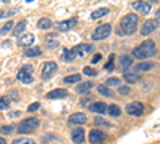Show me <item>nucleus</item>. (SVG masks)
<instances>
[{
  "label": "nucleus",
  "instance_id": "obj_1",
  "mask_svg": "<svg viewBox=\"0 0 160 144\" xmlns=\"http://www.w3.org/2000/svg\"><path fill=\"white\" fill-rule=\"evenodd\" d=\"M157 55V47L154 43V40H144L139 47H136L133 50V56L136 59H148V58H152Z\"/></svg>",
  "mask_w": 160,
  "mask_h": 144
},
{
  "label": "nucleus",
  "instance_id": "obj_2",
  "mask_svg": "<svg viewBox=\"0 0 160 144\" xmlns=\"http://www.w3.org/2000/svg\"><path fill=\"white\" fill-rule=\"evenodd\" d=\"M138 27V15L131 13V15H125L120 19V29L117 31L118 35H131L135 34Z\"/></svg>",
  "mask_w": 160,
  "mask_h": 144
},
{
  "label": "nucleus",
  "instance_id": "obj_3",
  "mask_svg": "<svg viewBox=\"0 0 160 144\" xmlns=\"http://www.w3.org/2000/svg\"><path fill=\"white\" fill-rule=\"evenodd\" d=\"M38 123H40L38 117H29V119H24V120L19 123V127H18L16 132H18L19 135H29V133H32L34 130L38 127Z\"/></svg>",
  "mask_w": 160,
  "mask_h": 144
},
{
  "label": "nucleus",
  "instance_id": "obj_4",
  "mask_svg": "<svg viewBox=\"0 0 160 144\" xmlns=\"http://www.w3.org/2000/svg\"><path fill=\"white\" fill-rule=\"evenodd\" d=\"M32 74H34V66H31V64H26V66H22V67L18 71V80L28 85V83H31V82L34 80Z\"/></svg>",
  "mask_w": 160,
  "mask_h": 144
},
{
  "label": "nucleus",
  "instance_id": "obj_5",
  "mask_svg": "<svg viewBox=\"0 0 160 144\" xmlns=\"http://www.w3.org/2000/svg\"><path fill=\"white\" fill-rule=\"evenodd\" d=\"M111 32H112V26L111 24H101V26L96 27V31L93 32L91 38H93V40H102V38L109 37Z\"/></svg>",
  "mask_w": 160,
  "mask_h": 144
},
{
  "label": "nucleus",
  "instance_id": "obj_6",
  "mask_svg": "<svg viewBox=\"0 0 160 144\" xmlns=\"http://www.w3.org/2000/svg\"><path fill=\"white\" fill-rule=\"evenodd\" d=\"M127 112L133 117H139L144 112V104L139 102V101H133V102L127 104Z\"/></svg>",
  "mask_w": 160,
  "mask_h": 144
},
{
  "label": "nucleus",
  "instance_id": "obj_7",
  "mask_svg": "<svg viewBox=\"0 0 160 144\" xmlns=\"http://www.w3.org/2000/svg\"><path fill=\"white\" fill-rule=\"evenodd\" d=\"M106 138H108V135L104 132H101V130H98V128L91 130L90 135H88V139H90L91 144H102L106 141Z\"/></svg>",
  "mask_w": 160,
  "mask_h": 144
},
{
  "label": "nucleus",
  "instance_id": "obj_8",
  "mask_svg": "<svg viewBox=\"0 0 160 144\" xmlns=\"http://www.w3.org/2000/svg\"><path fill=\"white\" fill-rule=\"evenodd\" d=\"M56 71H58V64H56L55 61L45 62V64H43V69H42V78H43V80H48V78L55 74Z\"/></svg>",
  "mask_w": 160,
  "mask_h": 144
},
{
  "label": "nucleus",
  "instance_id": "obj_9",
  "mask_svg": "<svg viewBox=\"0 0 160 144\" xmlns=\"http://www.w3.org/2000/svg\"><path fill=\"white\" fill-rule=\"evenodd\" d=\"M158 27V21L157 19H148L144 24H142V27H141V35H149V34H152L155 29Z\"/></svg>",
  "mask_w": 160,
  "mask_h": 144
},
{
  "label": "nucleus",
  "instance_id": "obj_10",
  "mask_svg": "<svg viewBox=\"0 0 160 144\" xmlns=\"http://www.w3.org/2000/svg\"><path fill=\"white\" fill-rule=\"evenodd\" d=\"M75 51V55L77 56H85L87 53H91L93 50H95V47H93L91 43H78L72 48Z\"/></svg>",
  "mask_w": 160,
  "mask_h": 144
},
{
  "label": "nucleus",
  "instance_id": "obj_11",
  "mask_svg": "<svg viewBox=\"0 0 160 144\" xmlns=\"http://www.w3.org/2000/svg\"><path fill=\"white\" fill-rule=\"evenodd\" d=\"M88 109L95 114H104V112H108V104L102 101H95V102L88 104Z\"/></svg>",
  "mask_w": 160,
  "mask_h": 144
},
{
  "label": "nucleus",
  "instance_id": "obj_12",
  "mask_svg": "<svg viewBox=\"0 0 160 144\" xmlns=\"http://www.w3.org/2000/svg\"><path fill=\"white\" fill-rule=\"evenodd\" d=\"M131 7L135 11H138L139 15H148L151 11V3H148V2H133Z\"/></svg>",
  "mask_w": 160,
  "mask_h": 144
},
{
  "label": "nucleus",
  "instance_id": "obj_13",
  "mask_svg": "<svg viewBox=\"0 0 160 144\" xmlns=\"http://www.w3.org/2000/svg\"><path fill=\"white\" fill-rule=\"evenodd\" d=\"M77 24V18H71V19H66V21H61L56 24V29L59 32H66V31H69L71 27H74V26Z\"/></svg>",
  "mask_w": 160,
  "mask_h": 144
},
{
  "label": "nucleus",
  "instance_id": "obj_14",
  "mask_svg": "<svg viewBox=\"0 0 160 144\" xmlns=\"http://www.w3.org/2000/svg\"><path fill=\"white\" fill-rule=\"evenodd\" d=\"M71 136H72V141H74L75 144H82V142L85 141V130L80 128V127H77V128L72 130Z\"/></svg>",
  "mask_w": 160,
  "mask_h": 144
},
{
  "label": "nucleus",
  "instance_id": "obj_15",
  "mask_svg": "<svg viewBox=\"0 0 160 144\" xmlns=\"http://www.w3.org/2000/svg\"><path fill=\"white\" fill-rule=\"evenodd\" d=\"M87 122V115L83 112H75L69 117V125H82Z\"/></svg>",
  "mask_w": 160,
  "mask_h": 144
},
{
  "label": "nucleus",
  "instance_id": "obj_16",
  "mask_svg": "<svg viewBox=\"0 0 160 144\" xmlns=\"http://www.w3.org/2000/svg\"><path fill=\"white\" fill-rule=\"evenodd\" d=\"M58 45H59L58 34H48V35H45V47L47 48H56Z\"/></svg>",
  "mask_w": 160,
  "mask_h": 144
},
{
  "label": "nucleus",
  "instance_id": "obj_17",
  "mask_svg": "<svg viewBox=\"0 0 160 144\" xmlns=\"http://www.w3.org/2000/svg\"><path fill=\"white\" fill-rule=\"evenodd\" d=\"M34 40H35L34 34H24V35L19 37L18 45H19V47H31V45L34 43Z\"/></svg>",
  "mask_w": 160,
  "mask_h": 144
},
{
  "label": "nucleus",
  "instance_id": "obj_18",
  "mask_svg": "<svg viewBox=\"0 0 160 144\" xmlns=\"http://www.w3.org/2000/svg\"><path fill=\"white\" fill-rule=\"evenodd\" d=\"M66 96H68V91L62 90V88H56V90L50 91V93L47 95L48 99H62V98H66Z\"/></svg>",
  "mask_w": 160,
  "mask_h": 144
},
{
  "label": "nucleus",
  "instance_id": "obj_19",
  "mask_svg": "<svg viewBox=\"0 0 160 144\" xmlns=\"http://www.w3.org/2000/svg\"><path fill=\"white\" fill-rule=\"evenodd\" d=\"M154 66H155V64L152 61H141L139 64H136V66H135V69L138 72H146V71H151Z\"/></svg>",
  "mask_w": 160,
  "mask_h": 144
},
{
  "label": "nucleus",
  "instance_id": "obj_20",
  "mask_svg": "<svg viewBox=\"0 0 160 144\" xmlns=\"http://www.w3.org/2000/svg\"><path fill=\"white\" fill-rule=\"evenodd\" d=\"M91 88H93V82H83V83H78L75 87V91L80 93V95H85V93H88Z\"/></svg>",
  "mask_w": 160,
  "mask_h": 144
},
{
  "label": "nucleus",
  "instance_id": "obj_21",
  "mask_svg": "<svg viewBox=\"0 0 160 144\" xmlns=\"http://www.w3.org/2000/svg\"><path fill=\"white\" fill-rule=\"evenodd\" d=\"M120 66H122L123 72H128V69L133 66V58H131V56H128V55L122 56V58H120Z\"/></svg>",
  "mask_w": 160,
  "mask_h": 144
},
{
  "label": "nucleus",
  "instance_id": "obj_22",
  "mask_svg": "<svg viewBox=\"0 0 160 144\" xmlns=\"http://www.w3.org/2000/svg\"><path fill=\"white\" fill-rule=\"evenodd\" d=\"M123 78L128 83H136V82H139L141 77H139L138 72H123Z\"/></svg>",
  "mask_w": 160,
  "mask_h": 144
},
{
  "label": "nucleus",
  "instance_id": "obj_23",
  "mask_svg": "<svg viewBox=\"0 0 160 144\" xmlns=\"http://www.w3.org/2000/svg\"><path fill=\"white\" fill-rule=\"evenodd\" d=\"M106 15H109V8L102 7V8H98V10H95L91 13V19H99V18H102Z\"/></svg>",
  "mask_w": 160,
  "mask_h": 144
},
{
  "label": "nucleus",
  "instance_id": "obj_24",
  "mask_svg": "<svg viewBox=\"0 0 160 144\" xmlns=\"http://www.w3.org/2000/svg\"><path fill=\"white\" fill-rule=\"evenodd\" d=\"M24 55L28 58H37V56L42 55V50H40L38 47H31V48H28L24 51Z\"/></svg>",
  "mask_w": 160,
  "mask_h": 144
},
{
  "label": "nucleus",
  "instance_id": "obj_25",
  "mask_svg": "<svg viewBox=\"0 0 160 144\" xmlns=\"http://www.w3.org/2000/svg\"><path fill=\"white\" fill-rule=\"evenodd\" d=\"M96 90H98V93H99V95H102V96H108V98L114 96L112 90H111L109 87H106V85H98V87H96Z\"/></svg>",
  "mask_w": 160,
  "mask_h": 144
},
{
  "label": "nucleus",
  "instance_id": "obj_26",
  "mask_svg": "<svg viewBox=\"0 0 160 144\" xmlns=\"http://www.w3.org/2000/svg\"><path fill=\"white\" fill-rule=\"evenodd\" d=\"M26 24H28V22H26L24 19H21L16 26H15V27H13V34H15V35H19V34H22L24 32V29H26Z\"/></svg>",
  "mask_w": 160,
  "mask_h": 144
},
{
  "label": "nucleus",
  "instance_id": "obj_27",
  "mask_svg": "<svg viewBox=\"0 0 160 144\" xmlns=\"http://www.w3.org/2000/svg\"><path fill=\"white\" fill-rule=\"evenodd\" d=\"M108 112H109L111 117H118L120 114H122V109H120L117 104H111V106L108 107Z\"/></svg>",
  "mask_w": 160,
  "mask_h": 144
},
{
  "label": "nucleus",
  "instance_id": "obj_28",
  "mask_svg": "<svg viewBox=\"0 0 160 144\" xmlns=\"http://www.w3.org/2000/svg\"><path fill=\"white\" fill-rule=\"evenodd\" d=\"M37 27L38 29H50L51 27V21L48 18H40L37 22Z\"/></svg>",
  "mask_w": 160,
  "mask_h": 144
},
{
  "label": "nucleus",
  "instance_id": "obj_29",
  "mask_svg": "<svg viewBox=\"0 0 160 144\" xmlns=\"http://www.w3.org/2000/svg\"><path fill=\"white\" fill-rule=\"evenodd\" d=\"M75 51L74 50H64V53H62V59L64 61H68V62H71V61H74L75 59Z\"/></svg>",
  "mask_w": 160,
  "mask_h": 144
},
{
  "label": "nucleus",
  "instance_id": "obj_30",
  "mask_svg": "<svg viewBox=\"0 0 160 144\" xmlns=\"http://www.w3.org/2000/svg\"><path fill=\"white\" fill-rule=\"evenodd\" d=\"M80 74H72V75H68V77H64V83H77L80 80Z\"/></svg>",
  "mask_w": 160,
  "mask_h": 144
},
{
  "label": "nucleus",
  "instance_id": "obj_31",
  "mask_svg": "<svg viewBox=\"0 0 160 144\" xmlns=\"http://www.w3.org/2000/svg\"><path fill=\"white\" fill-rule=\"evenodd\" d=\"M120 85V78H117V77H111V78H108L106 80V87H118Z\"/></svg>",
  "mask_w": 160,
  "mask_h": 144
},
{
  "label": "nucleus",
  "instance_id": "obj_32",
  "mask_svg": "<svg viewBox=\"0 0 160 144\" xmlns=\"http://www.w3.org/2000/svg\"><path fill=\"white\" fill-rule=\"evenodd\" d=\"M11 27H13V22H11V21H7V24H3L2 29H0V34H2V35H7L10 31H13Z\"/></svg>",
  "mask_w": 160,
  "mask_h": 144
},
{
  "label": "nucleus",
  "instance_id": "obj_33",
  "mask_svg": "<svg viewBox=\"0 0 160 144\" xmlns=\"http://www.w3.org/2000/svg\"><path fill=\"white\" fill-rule=\"evenodd\" d=\"M8 107H10V98L2 96V98H0V111H5Z\"/></svg>",
  "mask_w": 160,
  "mask_h": 144
},
{
  "label": "nucleus",
  "instance_id": "obj_34",
  "mask_svg": "<svg viewBox=\"0 0 160 144\" xmlns=\"http://www.w3.org/2000/svg\"><path fill=\"white\" fill-rule=\"evenodd\" d=\"M95 125H98V127H111V123L106 119H102V117H95Z\"/></svg>",
  "mask_w": 160,
  "mask_h": 144
},
{
  "label": "nucleus",
  "instance_id": "obj_35",
  "mask_svg": "<svg viewBox=\"0 0 160 144\" xmlns=\"http://www.w3.org/2000/svg\"><path fill=\"white\" fill-rule=\"evenodd\" d=\"M0 133H2V135H11L13 133V127L11 125H2V127H0Z\"/></svg>",
  "mask_w": 160,
  "mask_h": 144
},
{
  "label": "nucleus",
  "instance_id": "obj_36",
  "mask_svg": "<svg viewBox=\"0 0 160 144\" xmlns=\"http://www.w3.org/2000/svg\"><path fill=\"white\" fill-rule=\"evenodd\" d=\"M130 87H127V85H123V87H118V93L122 95V96H128L130 95Z\"/></svg>",
  "mask_w": 160,
  "mask_h": 144
},
{
  "label": "nucleus",
  "instance_id": "obj_37",
  "mask_svg": "<svg viewBox=\"0 0 160 144\" xmlns=\"http://www.w3.org/2000/svg\"><path fill=\"white\" fill-rule=\"evenodd\" d=\"M114 55H111V58H109V61H108V64H106L104 66V69L106 71H114Z\"/></svg>",
  "mask_w": 160,
  "mask_h": 144
},
{
  "label": "nucleus",
  "instance_id": "obj_38",
  "mask_svg": "<svg viewBox=\"0 0 160 144\" xmlns=\"http://www.w3.org/2000/svg\"><path fill=\"white\" fill-rule=\"evenodd\" d=\"M83 74H85V75H90V77H95L98 72L93 69V67H83Z\"/></svg>",
  "mask_w": 160,
  "mask_h": 144
},
{
  "label": "nucleus",
  "instance_id": "obj_39",
  "mask_svg": "<svg viewBox=\"0 0 160 144\" xmlns=\"http://www.w3.org/2000/svg\"><path fill=\"white\" fill-rule=\"evenodd\" d=\"M38 107H40V102H32L31 106L28 107V111H29V112H35Z\"/></svg>",
  "mask_w": 160,
  "mask_h": 144
},
{
  "label": "nucleus",
  "instance_id": "obj_40",
  "mask_svg": "<svg viewBox=\"0 0 160 144\" xmlns=\"http://www.w3.org/2000/svg\"><path fill=\"white\" fill-rule=\"evenodd\" d=\"M28 138H18V139H15L13 141V144H28Z\"/></svg>",
  "mask_w": 160,
  "mask_h": 144
},
{
  "label": "nucleus",
  "instance_id": "obj_41",
  "mask_svg": "<svg viewBox=\"0 0 160 144\" xmlns=\"http://www.w3.org/2000/svg\"><path fill=\"white\" fill-rule=\"evenodd\" d=\"M10 99H13V101H18V99H19V95H18V91H15V90H13L11 93H10Z\"/></svg>",
  "mask_w": 160,
  "mask_h": 144
},
{
  "label": "nucleus",
  "instance_id": "obj_42",
  "mask_svg": "<svg viewBox=\"0 0 160 144\" xmlns=\"http://www.w3.org/2000/svg\"><path fill=\"white\" fill-rule=\"evenodd\" d=\"M101 58H102L101 55H95V56L91 58V62H93V64H96V62H99V61H101Z\"/></svg>",
  "mask_w": 160,
  "mask_h": 144
},
{
  "label": "nucleus",
  "instance_id": "obj_43",
  "mask_svg": "<svg viewBox=\"0 0 160 144\" xmlns=\"http://www.w3.org/2000/svg\"><path fill=\"white\" fill-rule=\"evenodd\" d=\"M19 115H21L19 111H11V112H10V117H11V119H16V117H19Z\"/></svg>",
  "mask_w": 160,
  "mask_h": 144
},
{
  "label": "nucleus",
  "instance_id": "obj_44",
  "mask_svg": "<svg viewBox=\"0 0 160 144\" xmlns=\"http://www.w3.org/2000/svg\"><path fill=\"white\" fill-rule=\"evenodd\" d=\"M87 102H88V98H85V99L80 101V104H82V106H83V104H87Z\"/></svg>",
  "mask_w": 160,
  "mask_h": 144
},
{
  "label": "nucleus",
  "instance_id": "obj_45",
  "mask_svg": "<svg viewBox=\"0 0 160 144\" xmlns=\"http://www.w3.org/2000/svg\"><path fill=\"white\" fill-rule=\"evenodd\" d=\"M155 19H157V21H160V8L157 10V18H155Z\"/></svg>",
  "mask_w": 160,
  "mask_h": 144
},
{
  "label": "nucleus",
  "instance_id": "obj_46",
  "mask_svg": "<svg viewBox=\"0 0 160 144\" xmlns=\"http://www.w3.org/2000/svg\"><path fill=\"white\" fill-rule=\"evenodd\" d=\"M0 144H7V141H5L3 138H0Z\"/></svg>",
  "mask_w": 160,
  "mask_h": 144
},
{
  "label": "nucleus",
  "instance_id": "obj_47",
  "mask_svg": "<svg viewBox=\"0 0 160 144\" xmlns=\"http://www.w3.org/2000/svg\"><path fill=\"white\" fill-rule=\"evenodd\" d=\"M28 144H37V142H35V141H32V139H29V141H28Z\"/></svg>",
  "mask_w": 160,
  "mask_h": 144
}]
</instances>
